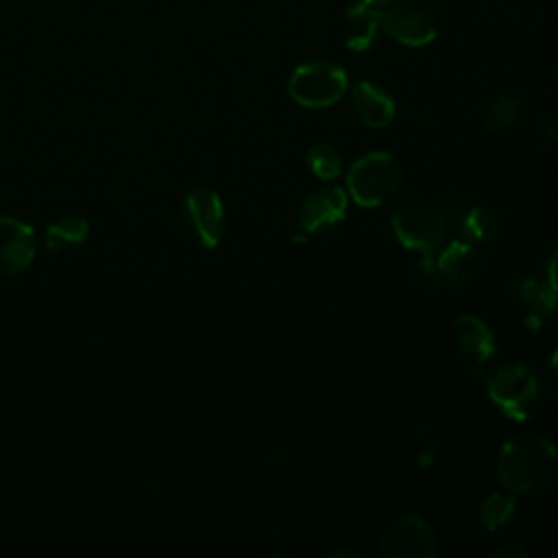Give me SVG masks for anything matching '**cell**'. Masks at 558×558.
<instances>
[{"instance_id": "4fadbf2b", "label": "cell", "mask_w": 558, "mask_h": 558, "mask_svg": "<svg viewBox=\"0 0 558 558\" xmlns=\"http://www.w3.org/2000/svg\"><path fill=\"white\" fill-rule=\"evenodd\" d=\"M351 102L357 118L371 129H386L395 120L392 96L371 81H362L351 89Z\"/></svg>"}, {"instance_id": "d6986e66", "label": "cell", "mask_w": 558, "mask_h": 558, "mask_svg": "<svg viewBox=\"0 0 558 558\" xmlns=\"http://www.w3.org/2000/svg\"><path fill=\"white\" fill-rule=\"evenodd\" d=\"M305 159H307L310 170L323 181L336 179L342 170V157H340L338 148H333L331 144H325V142L310 146Z\"/></svg>"}, {"instance_id": "52a82bcc", "label": "cell", "mask_w": 558, "mask_h": 558, "mask_svg": "<svg viewBox=\"0 0 558 558\" xmlns=\"http://www.w3.org/2000/svg\"><path fill=\"white\" fill-rule=\"evenodd\" d=\"M436 534L418 514L397 517L379 538V551L386 558H434Z\"/></svg>"}, {"instance_id": "cb8c5ba5", "label": "cell", "mask_w": 558, "mask_h": 558, "mask_svg": "<svg viewBox=\"0 0 558 558\" xmlns=\"http://www.w3.org/2000/svg\"><path fill=\"white\" fill-rule=\"evenodd\" d=\"M538 129H541V135H543L547 142L558 144V120H556V118H551V116H543V118H541Z\"/></svg>"}, {"instance_id": "484cf974", "label": "cell", "mask_w": 558, "mask_h": 558, "mask_svg": "<svg viewBox=\"0 0 558 558\" xmlns=\"http://www.w3.org/2000/svg\"><path fill=\"white\" fill-rule=\"evenodd\" d=\"M329 556H331V558H333V556H353V558H355V556H360V554H357V551H347V549H340V551H331Z\"/></svg>"}, {"instance_id": "8fae6325", "label": "cell", "mask_w": 558, "mask_h": 558, "mask_svg": "<svg viewBox=\"0 0 558 558\" xmlns=\"http://www.w3.org/2000/svg\"><path fill=\"white\" fill-rule=\"evenodd\" d=\"M482 259L473 242L469 240H451L436 257L434 268L436 272L453 286H464L475 279L480 272Z\"/></svg>"}, {"instance_id": "7a4b0ae2", "label": "cell", "mask_w": 558, "mask_h": 558, "mask_svg": "<svg viewBox=\"0 0 558 558\" xmlns=\"http://www.w3.org/2000/svg\"><path fill=\"white\" fill-rule=\"evenodd\" d=\"M486 390L490 401L512 421H525L541 408V384L525 362L499 364L490 373Z\"/></svg>"}, {"instance_id": "e0dca14e", "label": "cell", "mask_w": 558, "mask_h": 558, "mask_svg": "<svg viewBox=\"0 0 558 558\" xmlns=\"http://www.w3.org/2000/svg\"><path fill=\"white\" fill-rule=\"evenodd\" d=\"M521 116V102L512 94H499L495 96L484 113V122L488 131H506L510 129Z\"/></svg>"}, {"instance_id": "ac0fdd59", "label": "cell", "mask_w": 558, "mask_h": 558, "mask_svg": "<svg viewBox=\"0 0 558 558\" xmlns=\"http://www.w3.org/2000/svg\"><path fill=\"white\" fill-rule=\"evenodd\" d=\"M497 216L488 207H471L460 220V231L469 242H486L497 233Z\"/></svg>"}, {"instance_id": "d4e9b609", "label": "cell", "mask_w": 558, "mask_h": 558, "mask_svg": "<svg viewBox=\"0 0 558 558\" xmlns=\"http://www.w3.org/2000/svg\"><path fill=\"white\" fill-rule=\"evenodd\" d=\"M362 2H366V4H371L375 9H384V7H388V4H392L397 0H362Z\"/></svg>"}, {"instance_id": "277c9868", "label": "cell", "mask_w": 558, "mask_h": 558, "mask_svg": "<svg viewBox=\"0 0 558 558\" xmlns=\"http://www.w3.org/2000/svg\"><path fill=\"white\" fill-rule=\"evenodd\" d=\"M349 87V78L344 68L333 61H307L294 68L288 92L294 102L310 109H320L338 102Z\"/></svg>"}, {"instance_id": "5b68a950", "label": "cell", "mask_w": 558, "mask_h": 558, "mask_svg": "<svg viewBox=\"0 0 558 558\" xmlns=\"http://www.w3.org/2000/svg\"><path fill=\"white\" fill-rule=\"evenodd\" d=\"M390 225L401 246L416 251L427 259L438 251L447 233V220L440 209L423 201H410L397 207Z\"/></svg>"}, {"instance_id": "ba28073f", "label": "cell", "mask_w": 558, "mask_h": 558, "mask_svg": "<svg viewBox=\"0 0 558 558\" xmlns=\"http://www.w3.org/2000/svg\"><path fill=\"white\" fill-rule=\"evenodd\" d=\"M183 222L201 246H218L227 222L220 196L209 187L192 190L183 201Z\"/></svg>"}, {"instance_id": "603a6c76", "label": "cell", "mask_w": 558, "mask_h": 558, "mask_svg": "<svg viewBox=\"0 0 558 558\" xmlns=\"http://www.w3.org/2000/svg\"><path fill=\"white\" fill-rule=\"evenodd\" d=\"M493 556H497V558H525V556H527V549L521 547L519 543L506 541V543H501V545L493 551Z\"/></svg>"}, {"instance_id": "9a60e30c", "label": "cell", "mask_w": 558, "mask_h": 558, "mask_svg": "<svg viewBox=\"0 0 558 558\" xmlns=\"http://www.w3.org/2000/svg\"><path fill=\"white\" fill-rule=\"evenodd\" d=\"M381 31L379 24V9L366 4V2H355L347 9L344 13V44L353 52H364L368 50Z\"/></svg>"}, {"instance_id": "ffe728a7", "label": "cell", "mask_w": 558, "mask_h": 558, "mask_svg": "<svg viewBox=\"0 0 558 558\" xmlns=\"http://www.w3.org/2000/svg\"><path fill=\"white\" fill-rule=\"evenodd\" d=\"M512 512H514V497L510 490L508 493L495 490L480 506V519L486 530L501 527L512 517Z\"/></svg>"}, {"instance_id": "2e32d148", "label": "cell", "mask_w": 558, "mask_h": 558, "mask_svg": "<svg viewBox=\"0 0 558 558\" xmlns=\"http://www.w3.org/2000/svg\"><path fill=\"white\" fill-rule=\"evenodd\" d=\"M89 235V222L83 216H61L46 229V246L57 253L78 248Z\"/></svg>"}, {"instance_id": "6da1fadb", "label": "cell", "mask_w": 558, "mask_h": 558, "mask_svg": "<svg viewBox=\"0 0 558 558\" xmlns=\"http://www.w3.org/2000/svg\"><path fill=\"white\" fill-rule=\"evenodd\" d=\"M497 475L510 493H547L558 486V449L536 434L514 436L499 449Z\"/></svg>"}, {"instance_id": "9c48e42d", "label": "cell", "mask_w": 558, "mask_h": 558, "mask_svg": "<svg viewBox=\"0 0 558 558\" xmlns=\"http://www.w3.org/2000/svg\"><path fill=\"white\" fill-rule=\"evenodd\" d=\"M349 207L347 192L338 185H323L312 190L299 209V227L305 233H320L338 225Z\"/></svg>"}, {"instance_id": "4316f807", "label": "cell", "mask_w": 558, "mask_h": 558, "mask_svg": "<svg viewBox=\"0 0 558 558\" xmlns=\"http://www.w3.org/2000/svg\"><path fill=\"white\" fill-rule=\"evenodd\" d=\"M554 72H556V76H558V61H556V68H554Z\"/></svg>"}, {"instance_id": "30bf717a", "label": "cell", "mask_w": 558, "mask_h": 558, "mask_svg": "<svg viewBox=\"0 0 558 558\" xmlns=\"http://www.w3.org/2000/svg\"><path fill=\"white\" fill-rule=\"evenodd\" d=\"M35 257V231L11 216H0V277L22 272Z\"/></svg>"}, {"instance_id": "3957f363", "label": "cell", "mask_w": 558, "mask_h": 558, "mask_svg": "<svg viewBox=\"0 0 558 558\" xmlns=\"http://www.w3.org/2000/svg\"><path fill=\"white\" fill-rule=\"evenodd\" d=\"M403 170L392 153L373 150L362 155L347 174L351 198L362 207H377L392 198L401 185Z\"/></svg>"}, {"instance_id": "5bb4252c", "label": "cell", "mask_w": 558, "mask_h": 558, "mask_svg": "<svg viewBox=\"0 0 558 558\" xmlns=\"http://www.w3.org/2000/svg\"><path fill=\"white\" fill-rule=\"evenodd\" d=\"M453 338L458 349L475 364H484L495 351L493 331L475 314H460L453 320Z\"/></svg>"}, {"instance_id": "7402d4cb", "label": "cell", "mask_w": 558, "mask_h": 558, "mask_svg": "<svg viewBox=\"0 0 558 558\" xmlns=\"http://www.w3.org/2000/svg\"><path fill=\"white\" fill-rule=\"evenodd\" d=\"M545 388H547L549 397L558 403V349L547 360V366H545Z\"/></svg>"}, {"instance_id": "44dd1931", "label": "cell", "mask_w": 558, "mask_h": 558, "mask_svg": "<svg viewBox=\"0 0 558 558\" xmlns=\"http://www.w3.org/2000/svg\"><path fill=\"white\" fill-rule=\"evenodd\" d=\"M543 272H545V279L549 281V286L558 292V238L545 251Z\"/></svg>"}, {"instance_id": "8992f818", "label": "cell", "mask_w": 558, "mask_h": 558, "mask_svg": "<svg viewBox=\"0 0 558 558\" xmlns=\"http://www.w3.org/2000/svg\"><path fill=\"white\" fill-rule=\"evenodd\" d=\"M379 24L384 33L410 48L427 46L438 35L436 15L418 2H392L379 9Z\"/></svg>"}, {"instance_id": "7c38bea8", "label": "cell", "mask_w": 558, "mask_h": 558, "mask_svg": "<svg viewBox=\"0 0 558 558\" xmlns=\"http://www.w3.org/2000/svg\"><path fill=\"white\" fill-rule=\"evenodd\" d=\"M517 301L525 307L527 327L538 329L558 307V292L549 286V281L543 277H521L514 286Z\"/></svg>"}]
</instances>
